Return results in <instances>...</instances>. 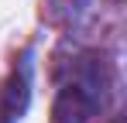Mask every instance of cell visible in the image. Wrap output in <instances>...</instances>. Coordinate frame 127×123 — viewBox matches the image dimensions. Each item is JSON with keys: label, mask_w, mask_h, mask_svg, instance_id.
<instances>
[{"label": "cell", "mask_w": 127, "mask_h": 123, "mask_svg": "<svg viewBox=\"0 0 127 123\" xmlns=\"http://www.w3.org/2000/svg\"><path fill=\"white\" fill-rule=\"evenodd\" d=\"M110 92V62L100 51H86L69 65V75L59 85L52 106L55 123H89L106 102Z\"/></svg>", "instance_id": "6da1fadb"}, {"label": "cell", "mask_w": 127, "mask_h": 123, "mask_svg": "<svg viewBox=\"0 0 127 123\" xmlns=\"http://www.w3.org/2000/svg\"><path fill=\"white\" fill-rule=\"evenodd\" d=\"M31 89H34V62H31V51H24L0 85V123L24 120V113L31 106Z\"/></svg>", "instance_id": "7a4b0ae2"}, {"label": "cell", "mask_w": 127, "mask_h": 123, "mask_svg": "<svg viewBox=\"0 0 127 123\" xmlns=\"http://www.w3.org/2000/svg\"><path fill=\"white\" fill-rule=\"evenodd\" d=\"M65 7H69V10H79V7H83V0H65Z\"/></svg>", "instance_id": "3957f363"}]
</instances>
